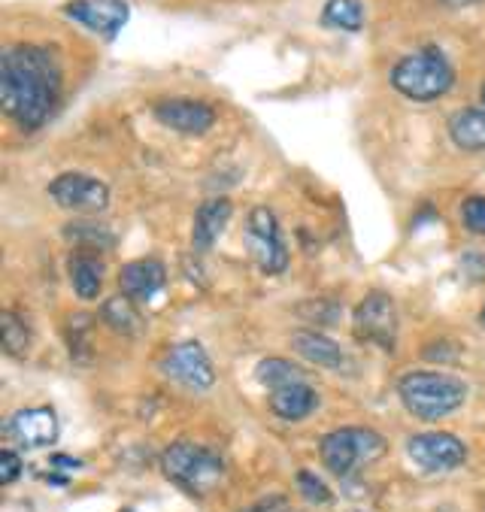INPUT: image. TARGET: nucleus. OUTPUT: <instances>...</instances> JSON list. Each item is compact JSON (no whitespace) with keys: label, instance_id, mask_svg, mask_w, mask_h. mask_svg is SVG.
<instances>
[{"label":"nucleus","instance_id":"obj_21","mask_svg":"<svg viewBox=\"0 0 485 512\" xmlns=\"http://www.w3.org/2000/svg\"><path fill=\"white\" fill-rule=\"evenodd\" d=\"M64 237L88 252H104L116 246V234L107 225H97L94 219H79V222L64 225Z\"/></svg>","mask_w":485,"mask_h":512},{"label":"nucleus","instance_id":"obj_1","mask_svg":"<svg viewBox=\"0 0 485 512\" xmlns=\"http://www.w3.org/2000/svg\"><path fill=\"white\" fill-rule=\"evenodd\" d=\"M61 61L55 49L19 43L0 55V110L22 131H37L49 122L61 100Z\"/></svg>","mask_w":485,"mask_h":512},{"label":"nucleus","instance_id":"obj_29","mask_svg":"<svg viewBox=\"0 0 485 512\" xmlns=\"http://www.w3.org/2000/svg\"><path fill=\"white\" fill-rule=\"evenodd\" d=\"M479 97H482V110H485V85H482V91H479Z\"/></svg>","mask_w":485,"mask_h":512},{"label":"nucleus","instance_id":"obj_18","mask_svg":"<svg viewBox=\"0 0 485 512\" xmlns=\"http://www.w3.org/2000/svg\"><path fill=\"white\" fill-rule=\"evenodd\" d=\"M67 273H70V285L76 291V297L82 300H97L104 288V261L97 252L88 249H76L67 261Z\"/></svg>","mask_w":485,"mask_h":512},{"label":"nucleus","instance_id":"obj_28","mask_svg":"<svg viewBox=\"0 0 485 512\" xmlns=\"http://www.w3.org/2000/svg\"><path fill=\"white\" fill-rule=\"evenodd\" d=\"M252 512H291V509H288V503H285L282 497H267V500H261Z\"/></svg>","mask_w":485,"mask_h":512},{"label":"nucleus","instance_id":"obj_2","mask_svg":"<svg viewBox=\"0 0 485 512\" xmlns=\"http://www.w3.org/2000/svg\"><path fill=\"white\" fill-rule=\"evenodd\" d=\"M398 394L416 419L437 422L461 409V403L467 400V385L449 373L410 370L398 379Z\"/></svg>","mask_w":485,"mask_h":512},{"label":"nucleus","instance_id":"obj_8","mask_svg":"<svg viewBox=\"0 0 485 512\" xmlns=\"http://www.w3.org/2000/svg\"><path fill=\"white\" fill-rule=\"evenodd\" d=\"M161 373L188 391H210L216 385V367L198 340L170 346L161 358Z\"/></svg>","mask_w":485,"mask_h":512},{"label":"nucleus","instance_id":"obj_6","mask_svg":"<svg viewBox=\"0 0 485 512\" xmlns=\"http://www.w3.org/2000/svg\"><path fill=\"white\" fill-rule=\"evenodd\" d=\"M246 249L255 267L267 276H279L288 267V249L279 231V219L267 207H255L246 216Z\"/></svg>","mask_w":485,"mask_h":512},{"label":"nucleus","instance_id":"obj_14","mask_svg":"<svg viewBox=\"0 0 485 512\" xmlns=\"http://www.w3.org/2000/svg\"><path fill=\"white\" fill-rule=\"evenodd\" d=\"M167 282V270L158 258H140L122 267L119 273V288L122 294H128L137 303H149L164 291Z\"/></svg>","mask_w":485,"mask_h":512},{"label":"nucleus","instance_id":"obj_3","mask_svg":"<svg viewBox=\"0 0 485 512\" xmlns=\"http://www.w3.org/2000/svg\"><path fill=\"white\" fill-rule=\"evenodd\" d=\"M161 470L170 482H176L182 491L191 497H207L225 482V461L219 452L179 440L164 449L161 455Z\"/></svg>","mask_w":485,"mask_h":512},{"label":"nucleus","instance_id":"obj_24","mask_svg":"<svg viewBox=\"0 0 485 512\" xmlns=\"http://www.w3.org/2000/svg\"><path fill=\"white\" fill-rule=\"evenodd\" d=\"M0 346L10 358H25L31 349V328L10 310L4 313V331H0Z\"/></svg>","mask_w":485,"mask_h":512},{"label":"nucleus","instance_id":"obj_26","mask_svg":"<svg viewBox=\"0 0 485 512\" xmlns=\"http://www.w3.org/2000/svg\"><path fill=\"white\" fill-rule=\"evenodd\" d=\"M298 488H301V494L310 503H331V488L316 473H310V470H301L298 473Z\"/></svg>","mask_w":485,"mask_h":512},{"label":"nucleus","instance_id":"obj_12","mask_svg":"<svg viewBox=\"0 0 485 512\" xmlns=\"http://www.w3.org/2000/svg\"><path fill=\"white\" fill-rule=\"evenodd\" d=\"M155 119L176 131V134H188V137H201L216 125V110L204 100H191V97H173V100H161L155 104Z\"/></svg>","mask_w":485,"mask_h":512},{"label":"nucleus","instance_id":"obj_5","mask_svg":"<svg viewBox=\"0 0 485 512\" xmlns=\"http://www.w3.org/2000/svg\"><path fill=\"white\" fill-rule=\"evenodd\" d=\"M319 452H322V464L337 479H349L355 470L373 464L385 452V440L370 428H337L322 437Z\"/></svg>","mask_w":485,"mask_h":512},{"label":"nucleus","instance_id":"obj_23","mask_svg":"<svg viewBox=\"0 0 485 512\" xmlns=\"http://www.w3.org/2000/svg\"><path fill=\"white\" fill-rule=\"evenodd\" d=\"M322 25L334 31H361L364 28V7L361 0H328L322 10Z\"/></svg>","mask_w":485,"mask_h":512},{"label":"nucleus","instance_id":"obj_19","mask_svg":"<svg viewBox=\"0 0 485 512\" xmlns=\"http://www.w3.org/2000/svg\"><path fill=\"white\" fill-rule=\"evenodd\" d=\"M449 137L464 152H485V110L467 107L449 116Z\"/></svg>","mask_w":485,"mask_h":512},{"label":"nucleus","instance_id":"obj_7","mask_svg":"<svg viewBox=\"0 0 485 512\" xmlns=\"http://www.w3.org/2000/svg\"><path fill=\"white\" fill-rule=\"evenodd\" d=\"M355 337L370 343L382 352H392L398 346V306L385 291H370L355 306Z\"/></svg>","mask_w":485,"mask_h":512},{"label":"nucleus","instance_id":"obj_25","mask_svg":"<svg viewBox=\"0 0 485 512\" xmlns=\"http://www.w3.org/2000/svg\"><path fill=\"white\" fill-rule=\"evenodd\" d=\"M461 222L473 234H485V197L473 194L461 203Z\"/></svg>","mask_w":485,"mask_h":512},{"label":"nucleus","instance_id":"obj_15","mask_svg":"<svg viewBox=\"0 0 485 512\" xmlns=\"http://www.w3.org/2000/svg\"><path fill=\"white\" fill-rule=\"evenodd\" d=\"M231 200L228 197H213L207 203H201L198 213H194V225H191V246L198 252H207L216 246V240L222 237V231L231 222Z\"/></svg>","mask_w":485,"mask_h":512},{"label":"nucleus","instance_id":"obj_17","mask_svg":"<svg viewBox=\"0 0 485 512\" xmlns=\"http://www.w3.org/2000/svg\"><path fill=\"white\" fill-rule=\"evenodd\" d=\"M316 406H319V394L310 382H295L279 391H270V409L282 422H301Z\"/></svg>","mask_w":485,"mask_h":512},{"label":"nucleus","instance_id":"obj_16","mask_svg":"<svg viewBox=\"0 0 485 512\" xmlns=\"http://www.w3.org/2000/svg\"><path fill=\"white\" fill-rule=\"evenodd\" d=\"M291 349H295L304 361H310L313 367L322 370H349V355L340 343H334L331 337L319 334V331H298L291 337Z\"/></svg>","mask_w":485,"mask_h":512},{"label":"nucleus","instance_id":"obj_13","mask_svg":"<svg viewBox=\"0 0 485 512\" xmlns=\"http://www.w3.org/2000/svg\"><path fill=\"white\" fill-rule=\"evenodd\" d=\"M7 437L22 449H46L58 440V416L49 406H31L7 422Z\"/></svg>","mask_w":485,"mask_h":512},{"label":"nucleus","instance_id":"obj_27","mask_svg":"<svg viewBox=\"0 0 485 512\" xmlns=\"http://www.w3.org/2000/svg\"><path fill=\"white\" fill-rule=\"evenodd\" d=\"M22 473V458L13 452V449H4L0 452V482L4 485H13Z\"/></svg>","mask_w":485,"mask_h":512},{"label":"nucleus","instance_id":"obj_31","mask_svg":"<svg viewBox=\"0 0 485 512\" xmlns=\"http://www.w3.org/2000/svg\"><path fill=\"white\" fill-rule=\"evenodd\" d=\"M122 512H134V509H122Z\"/></svg>","mask_w":485,"mask_h":512},{"label":"nucleus","instance_id":"obj_11","mask_svg":"<svg viewBox=\"0 0 485 512\" xmlns=\"http://www.w3.org/2000/svg\"><path fill=\"white\" fill-rule=\"evenodd\" d=\"M64 16L73 19L76 25L88 28L91 34H101L113 40L131 16V7L125 0H70L64 7Z\"/></svg>","mask_w":485,"mask_h":512},{"label":"nucleus","instance_id":"obj_9","mask_svg":"<svg viewBox=\"0 0 485 512\" xmlns=\"http://www.w3.org/2000/svg\"><path fill=\"white\" fill-rule=\"evenodd\" d=\"M49 197L70 213H104L110 207V188L85 173H61L49 182Z\"/></svg>","mask_w":485,"mask_h":512},{"label":"nucleus","instance_id":"obj_4","mask_svg":"<svg viewBox=\"0 0 485 512\" xmlns=\"http://www.w3.org/2000/svg\"><path fill=\"white\" fill-rule=\"evenodd\" d=\"M455 82V70L446 61L440 49H419L413 55H404L392 67V85L398 94L416 100V104H431L443 97Z\"/></svg>","mask_w":485,"mask_h":512},{"label":"nucleus","instance_id":"obj_30","mask_svg":"<svg viewBox=\"0 0 485 512\" xmlns=\"http://www.w3.org/2000/svg\"><path fill=\"white\" fill-rule=\"evenodd\" d=\"M479 322H482V328H485V306H482V313H479Z\"/></svg>","mask_w":485,"mask_h":512},{"label":"nucleus","instance_id":"obj_20","mask_svg":"<svg viewBox=\"0 0 485 512\" xmlns=\"http://www.w3.org/2000/svg\"><path fill=\"white\" fill-rule=\"evenodd\" d=\"M255 379L267 388V391H279L285 385H295V382H307L304 367H298L295 361H285V358H261L255 367Z\"/></svg>","mask_w":485,"mask_h":512},{"label":"nucleus","instance_id":"obj_10","mask_svg":"<svg viewBox=\"0 0 485 512\" xmlns=\"http://www.w3.org/2000/svg\"><path fill=\"white\" fill-rule=\"evenodd\" d=\"M407 455L428 473H446L464 464L467 458V446L443 431H431V434H416L407 443Z\"/></svg>","mask_w":485,"mask_h":512},{"label":"nucleus","instance_id":"obj_22","mask_svg":"<svg viewBox=\"0 0 485 512\" xmlns=\"http://www.w3.org/2000/svg\"><path fill=\"white\" fill-rule=\"evenodd\" d=\"M101 319L122 337H134L140 331V316L134 310V300L128 294H116L110 300H104L101 306Z\"/></svg>","mask_w":485,"mask_h":512}]
</instances>
